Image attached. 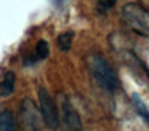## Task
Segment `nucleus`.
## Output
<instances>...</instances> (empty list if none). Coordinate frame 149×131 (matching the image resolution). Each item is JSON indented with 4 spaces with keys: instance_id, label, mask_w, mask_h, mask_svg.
Instances as JSON below:
<instances>
[{
    "instance_id": "1a4fd4ad",
    "label": "nucleus",
    "mask_w": 149,
    "mask_h": 131,
    "mask_svg": "<svg viewBox=\"0 0 149 131\" xmlns=\"http://www.w3.org/2000/svg\"><path fill=\"white\" fill-rule=\"evenodd\" d=\"M132 102H133V105H135L136 114H138L139 117H141L143 120H144L146 123L149 125V109H148V105L143 102V99L135 93V94H132Z\"/></svg>"
},
{
    "instance_id": "7ed1b4c3",
    "label": "nucleus",
    "mask_w": 149,
    "mask_h": 131,
    "mask_svg": "<svg viewBox=\"0 0 149 131\" xmlns=\"http://www.w3.org/2000/svg\"><path fill=\"white\" fill-rule=\"evenodd\" d=\"M39 104L43 117V123L50 130H56L59 126V112L58 107H56V102L53 101V98L48 94V91L43 86L39 88Z\"/></svg>"
},
{
    "instance_id": "f03ea898",
    "label": "nucleus",
    "mask_w": 149,
    "mask_h": 131,
    "mask_svg": "<svg viewBox=\"0 0 149 131\" xmlns=\"http://www.w3.org/2000/svg\"><path fill=\"white\" fill-rule=\"evenodd\" d=\"M122 19L135 34L149 38V10L141 3H127L122 10Z\"/></svg>"
},
{
    "instance_id": "6e6552de",
    "label": "nucleus",
    "mask_w": 149,
    "mask_h": 131,
    "mask_svg": "<svg viewBox=\"0 0 149 131\" xmlns=\"http://www.w3.org/2000/svg\"><path fill=\"white\" fill-rule=\"evenodd\" d=\"M16 130V120L11 110L0 109V131H15Z\"/></svg>"
},
{
    "instance_id": "f257e3e1",
    "label": "nucleus",
    "mask_w": 149,
    "mask_h": 131,
    "mask_svg": "<svg viewBox=\"0 0 149 131\" xmlns=\"http://www.w3.org/2000/svg\"><path fill=\"white\" fill-rule=\"evenodd\" d=\"M87 62H88V69H90L91 77H93V80L96 82V85L100 88H103L104 91L114 93L120 86L116 70L109 66V62L101 54H90Z\"/></svg>"
},
{
    "instance_id": "9d476101",
    "label": "nucleus",
    "mask_w": 149,
    "mask_h": 131,
    "mask_svg": "<svg viewBox=\"0 0 149 131\" xmlns=\"http://www.w3.org/2000/svg\"><path fill=\"white\" fill-rule=\"evenodd\" d=\"M72 40H74V32L72 30H66L63 34L58 35L56 38V43H58V48L63 51H69L72 46Z\"/></svg>"
},
{
    "instance_id": "0eeeda50",
    "label": "nucleus",
    "mask_w": 149,
    "mask_h": 131,
    "mask_svg": "<svg viewBox=\"0 0 149 131\" xmlns=\"http://www.w3.org/2000/svg\"><path fill=\"white\" fill-rule=\"evenodd\" d=\"M15 83H16V75L13 72H5V75L0 80V98H7L15 91Z\"/></svg>"
},
{
    "instance_id": "39448f33",
    "label": "nucleus",
    "mask_w": 149,
    "mask_h": 131,
    "mask_svg": "<svg viewBox=\"0 0 149 131\" xmlns=\"http://www.w3.org/2000/svg\"><path fill=\"white\" fill-rule=\"evenodd\" d=\"M59 109H61L63 121L68 130H82V120L79 117L77 110L72 107L71 101L66 98L64 94H59Z\"/></svg>"
},
{
    "instance_id": "9b49d317",
    "label": "nucleus",
    "mask_w": 149,
    "mask_h": 131,
    "mask_svg": "<svg viewBox=\"0 0 149 131\" xmlns=\"http://www.w3.org/2000/svg\"><path fill=\"white\" fill-rule=\"evenodd\" d=\"M48 54H50L48 42H47V40H39V42H37V46H36L37 59H45V58H48Z\"/></svg>"
},
{
    "instance_id": "f8f14e48",
    "label": "nucleus",
    "mask_w": 149,
    "mask_h": 131,
    "mask_svg": "<svg viewBox=\"0 0 149 131\" xmlns=\"http://www.w3.org/2000/svg\"><path fill=\"white\" fill-rule=\"evenodd\" d=\"M116 2H117V0H98L96 11L100 13V15H106L107 11H111V10L114 8Z\"/></svg>"
},
{
    "instance_id": "20e7f679",
    "label": "nucleus",
    "mask_w": 149,
    "mask_h": 131,
    "mask_svg": "<svg viewBox=\"0 0 149 131\" xmlns=\"http://www.w3.org/2000/svg\"><path fill=\"white\" fill-rule=\"evenodd\" d=\"M21 120L27 130H40L42 128L40 120L43 121L40 107L37 109L31 99H24L23 104H21Z\"/></svg>"
},
{
    "instance_id": "423d86ee",
    "label": "nucleus",
    "mask_w": 149,
    "mask_h": 131,
    "mask_svg": "<svg viewBox=\"0 0 149 131\" xmlns=\"http://www.w3.org/2000/svg\"><path fill=\"white\" fill-rule=\"evenodd\" d=\"M128 56V61H127V66L132 69V72H138L139 78L141 80H146V82L149 83V70L146 69V66L141 62V59H139L138 56H136L135 53H128L127 54Z\"/></svg>"
}]
</instances>
